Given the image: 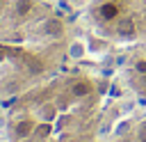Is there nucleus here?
Returning a JSON list of instances; mask_svg holds the SVG:
<instances>
[{
    "instance_id": "nucleus-1",
    "label": "nucleus",
    "mask_w": 146,
    "mask_h": 142,
    "mask_svg": "<svg viewBox=\"0 0 146 142\" xmlns=\"http://www.w3.org/2000/svg\"><path fill=\"white\" fill-rule=\"evenodd\" d=\"M107 80L84 69H62L18 94L7 110L9 142H98Z\"/></svg>"
},
{
    "instance_id": "nucleus-2",
    "label": "nucleus",
    "mask_w": 146,
    "mask_h": 142,
    "mask_svg": "<svg viewBox=\"0 0 146 142\" xmlns=\"http://www.w3.org/2000/svg\"><path fill=\"white\" fill-rule=\"evenodd\" d=\"M73 32L52 0H0V101L59 73Z\"/></svg>"
},
{
    "instance_id": "nucleus-3",
    "label": "nucleus",
    "mask_w": 146,
    "mask_h": 142,
    "mask_svg": "<svg viewBox=\"0 0 146 142\" xmlns=\"http://www.w3.org/2000/svg\"><path fill=\"white\" fill-rule=\"evenodd\" d=\"M87 21L110 44L132 46L146 41V0H89Z\"/></svg>"
},
{
    "instance_id": "nucleus-4",
    "label": "nucleus",
    "mask_w": 146,
    "mask_h": 142,
    "mask_svg": "<svg viewBox=\"0 0 146 142\" xmlns=\"http://www.w3.org/2000/svg\"><path fill=\"white\" fill-rule=\"evenodd\" d=\"M123 78L128 87L146 98V41L132 44L123 60Z\"/></svg>"
},
{
    "instance_id": "nucleus-5",
    "label": "nucleus",
    "mask_w": 146,
    "mask_h": 142,
    "mask_svg": "<svg viewBox=\"0 0 146 142\" xmlns=\"http://www.w3.org/2000/svg\"><path fill=\"white\" fill-rule=\"evenodd\" d=\"M105 142H146V115L130 119Z\"/></svg>"
}]
</instances>
